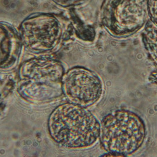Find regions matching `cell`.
<instances>
[{"mask_svg": "<svg viewBox=\"0 0 157 157\" xmlns=\"http://www.w3.org/2000/svg\"><path fill=\"white\" fill-rule=\"evenodd\" d=\"M147 0H105L102 7V19L110 33L117 36L131 35L146 21Z\"/></svg>", "mask_w": 157, "mask_h": 157, "instance_id": "obj_4", "label": "cell"}, {"mask_svg": "<svg viewBox=\"0 0 157 157\" xmlns=\"http://www.w3.org/2000/svg\"><path fill=\"white\" fill-rule=\"evenodd\" d=\"M64 74L63 66L55 60H29L20 68L18 92L24 99L32 103L50 102L63 94Z\"/></svg>", "mask_w": 157, "mask_h": 157, "instance_id": "obj_2", "label": "cell"}, {"mask_svg": "<svg viewBox=\"0 0 157 157\" xmlns=\"http://www.w3.org/2000/svg\"><path fill=\"white\" fill-rule=\"evenodd\" d=\"M148 8L152 21L157 25V0H149Z\"/></svg>", "mask_w": 157, "mask_h": 157, "instance_id": "obj_8", "label": "cell"}, {"mask_svg": "<svg viewBox=\"0 0 157 157\" xmlns=\"http://www.w3.org/2000/svg\"><path fill=\"white\" fill-rule=\"evenodd\" d=\"M58 5L63 6V7H69L71 6L78 5L86 0H53Z\"/></svg>", "mask_w": 157, "mask_h": 157, "instance_id": "obj_9", "label": "cell"}, {"mask_svg": "<svg viewBox=\"0 0 157 157\" xmlns=\"http://www.w3.org/2000/svg\"><path fill=\"white\" fill-rule=\"evenodd\" d=\"M48 127L50 136L67 148L92 145L99 136L100 123L86 108L73 103L57 107L50 115Z\"/></svg>", "mask_w": 157, "mask_h": 157, "instance_id": "obj_1", "label": "cell"}, {"mask_svg": "<svg viewBox=\"0 0 157 157\" xmlns=\"http://www.w3.org/2000/svg\"><path fill=\"white\" fill-rule=\"evenodd\" d=\"M146 129L143 120L127 110H117L107 115L100 124L99 138L108 152L128 155L143 145Z\"/></svg>", "mask_w": 157, "mask_h": 157, "instance_id": "obj_3", "label": "cell"}, {"mask_svg": "<svg viewBox=\"0 0 157 157\" xmlns=\"http://www.w3.org/2000/svg\"><path fill=\"white\" fill-rule=\"evenodd\" d=\"M21 51V41L14 29L0 23V68L11 67Z\"/></svg>", "mask_w": 157, "mask_h": 157, "instance_id": "obj_7", "label": "cell"}, {"mask_svg": "<svg viewBox=\"0 0 157 157\" xmlns=\"http://www.w3.org/2000/svg\"><path fill=\"white\" fill-rule=\"evenodd\" d=\"M59 22L49 15H37L22 22L21 27L22 41L30 49L47 51L55 47L60 37Z\"/></svg>", "mask_w": 157, "mask_h": 157, "instance_id": "obj_6", "label": "cell"}, {"mask_svg": "<svg viewBox=\"0 0 157 157\" xmlns=\"http://www.w3.org/2000/svg\"><path fill=\"white\" fill-rule=\"evenodd\" d=\"M62 90L71 103L86 108L99 100L102 85L100 78L93 72L75 67L64 74Z\"/></svg>", "mask_w": 157, "mask_h": 157, "instance_id": "obj_5", "label": "cell"}]
</instances>
